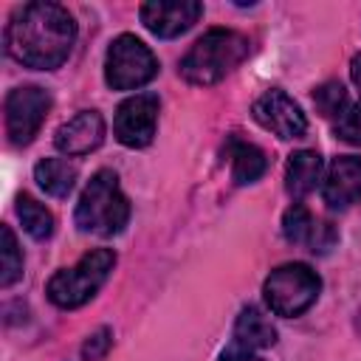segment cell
<instances>
[{"label": "cell", "instance_id": "6da1fadb", "mask_svg": "<svg viewBox=\"0 0 361 361\" xmlns=\"http://www.w3.org/2000/svg\"><path fill=\"white\" fill-rule=\"evenodd\" d=\"M76 42L73 14L51 0L23 3L8 14L3 45L6 54L23 68L56 71L65 65Z\"/></svg>", "mask_w": 361, "mask_h": 361}, {"label": "cell", "instance_id": "7a4b0ae2", "mask_svg": "<svg viewBox=\"0 0 361 361\" xmlns=\"http://www.w3.org/2000/svg\"><path fill=\"white\" fill-rule=\"evenodd\" d=\"M251 51V42L245 34L234 28H209L195 45L180 56L178 73L189 85L209 87L223 82L231 71H237Z\"/></svg>", "mask_w": 361, "mask_h": 361}, {"label": "cell", "instance_id": "3957f363", "mask_svg": "<svg viewBox=\"0 0 361 361\" xmlns=\"http://www.w3.org/2000/svg\"><path fill=\"white\" fill-rule=\"evenodd\" d=\"M73 223L79 231L96 237H116L124 231L130 223V200L121 192L118 175L113 169H99L87 180L76 200Z\"/></svg>", "mask_w": 361, "mask_h": 361}, {"label": "cell", "instance_id": "277c9868", "mask_svg": "<svg viewBox=\"0 0 361 361\" xmlns=\"http://www.w3.org/2000/svg\"><path fill=\"white\" fill-rule=\"evenodd\" d=\"M113 268H116L113 248H93V251L82 254L76 265L59 268L48 279V285H45L48 302L59 310H76V307L87 305L102 290V285L107 282Z\"/></svg>", "mask_w": 361, "mask_h": 361}, {"label": "cell", "instance_id": "5b68a950", "mask_svg": "<svg viewBox=\"0 0 361 361\" xmlns=\"http://www.w3.org/2000/svg\"><path fill=\"white\" fill-rule=\"evenodd\" d=\"M322 293V276L305 262L276 265L262 282V299L274 316L296 319L307 313Z\"/></svg>", "mask_w": 361, "mask_h": 361}, {"label": "cell", "instance_id": "8992f818", "mask_svg": "<svg viewBox=\"0 0 361 361\" xmlns=\"http://www.w3.org/2000/svg\"><path fill=\"white\" fill-rule=\"evenodd\" d=\"M158 56L135 34H118L104 54V82L110 90H138L158 76Z\"/></svg>", "mask_w": 361, "mask_h": 361}, {"label": "cell", "instance_id": "52a82bcc", "mask_svg": "<svg viewBox=\"0 0 361 361\" xmlns=\"http://www.w3.org/2000/svg\"><path fill=\"white\" fill-rule=\"evenodd\" d=\"M6 135L11 147H25L34 141L39 127L48 118L51 110V93L37 85H23L8 90L6 96Z\"/></svg>", "mask_w": 361, "mask_h": 361}, {"label": "cell", "instance_id": "ba28073f", "mask_svg": "<svg viewBox=\"0 0 361 361\" xmlns=\"http://www.w3.org/2000/svg\"><path fill=\"white\" fill-rule=\"evenodd\" d=\"M158 113H161V99L158 93H133L116 107L113 118V135L121 147L130 149H144L152 144L155 130H158Z\"/></svg>", "mask_w": 361, "mask_h": 361}, {"label": "cell", "instance_id": "9c48e42d", "mask_svg": "<svg viewBox=\"0 0 361 361\" xmlns=\"http://www.w3.org/2000/svg\"><path fill=\"white\" fill-rule=\"evenodd\" d=\"M251 116L262 130L274 133L282 141H293L307 133V116L279 87H268L265 93H259L251 104Z\"/></svg>", "mask_w": 361, "mask_h": 361}, {"label": "cell", "instance_id": "30bf717a", "mask_svg": "<svg viewBox=\"0 0 361 361\" xmlns=\"http://www.w3.org/2000/svg\"><path fill=\"white\" fill-rule=\"evenodd\" d=\"M138 17L144 28L161 39H172L186 34L200 17H203V3L197 0H152L141 3Z\"/></svg>", "mask_w": 361, "mask_h": 361}, {"label": "cell", "instance_id": "8fae6325", "mask_svg": "<svg viewBox=\"0 0 361 361\" xmlns=\"http://www.w3.org/2000/svg\"><path fill=\"white\" fill-rule=\"evenodd\" d=\"M282 234L290 245H305L310 254H327L338 243V231L333 223L313 217L305 203H290L282 214Z\"/></svg>", "mask_w": 361, "mask_h": 361}, {"label": "cell", "instance_id": "7c38bea8", "mask_svg": "<svg viewBox=\"0 0 361 361\" xmlns=\"http://www.w3.org/2000/svg\"><path fill=\"white\" fill-rule=\"evenodd\" d=\"M104 135H107L104 116L99 110H79L73 118H68L65 124L56 127L54 147L68 158H82V155H90L93 149H99Z\"/></svg>", "mask_w": 361, "mask_h": 361}, {"label": "cell", "instance_id": "4fadbf2b", "mask_svg": "<svg viewBox=\"0 0 361 361\" xmlns=\"http://www.w3.org/2000/svg\"><path fill=\"white\" fill-rule=\"evenodd\" d=\"M322 200L327 209L341 212L361 200V158L358 155H338L330 161L324 180H322Z\"/></svg>", "mask_w": 361, "mask_h": 361}, {"label": "cell", "instance_id": "5bb4252c", "mask_svg": "<svg viewBox=\"0 0 361 361\" xmlns=\"http://www.w3.org/2000/svg\"><path fill=\"white\" fill-rule=\"evenodd\" d=\"M226 155H228V169H231V180L237 186H248V183H257L265 172H268V158L265 152L251 144V141H243L237 135L228 138L226 144Z\"/></svg>", "mask_w": 361, "mask_h": 361}, {"label": "cell", "instance_id": "9a60e30c", "mask_svg": "<svg viewBox=\"0 0 361 361\" xmlns=\"http://www.w3.org/2000/svg\"><path fill=\"white\" fill-rule=\"evenodd\" d=\"M322 180V155L316 149H296L285 164V192L293 200L307 197Z\"/></svg>", "mask_w": 361, "mask_h": 361}, {"label": "cell", "instance_id": "2e32d148", "mask_svg": "<svg viewBox=\"0 0 361 361\" xmlns=\"http://www.w3.org/2000/svg\"><path fill=\"white\" fill-rule=\"evenodd\" d=\"M234 341H243L254 350H268L276 344V327L259 307L248 305L234 319Z\"/></svg>", "mask_w": 361, "mask_h": 361}, {"label": "cell", "instance_id": "e0dca14e", "mask_svg": "<svg viewBox=\"0 0 361 361\" xmlns=\"http://www.w3.org/2000/svg\"><path fill=\"white\" fill-rule=\"evenodd\" d=\"M34 180L45 195L62 200L76 186V166L65 158H42L34 166Z\"/></svg>", "mask_w": 361, "mask_h": 361}, {"label": "cell", "instance_id": "ac0fdd59", "mask_svg": "<svg viewBox=\"0 0 361 361\" xmlns=\"http://www.w3.org/2000/svg\"><path fill=\"white\" fill-rule=\"evenodd\" d=\"M17 217L25 228V234L34 240H48L54 234V214L25 192L17 197Z\"/></svg>", "mask_w": 361, "mask_h": 361}, {"label": "cell", "instance_id": "d6986e66", "mask_svg": "<svg viewBox=\"0 0 361 361\" xmlns=\"http://www.w3.org/2000/svg\"><path fill=\"white\" fill-rule=\"evenodd\" d=\"M23 279V251L11 226L0 228V288H11Z\"/></svg>", "mask_w": 361, "mask_h": 361}, {"label": "cell", "instance_id": "ffe728a7", "mask_svg": "<svg viewBox=\"0 0 361 361\" xmlns=\"http://www.w3.org/2000/svg\"><path fill=\"white\" fill-rule=\"evenodd\" d=\"M313 104H316L319 116L336 121L341 116V110L350 104V99H347V90H344L341 82H324L313 90Z\"/></svg>", "mask_w": 361, "mask_h": 361}, {"label": "cell", "instance_id": "44dd1931", "mask_svg": "<svg viewBox=\"0 0 361 361\" xmlns=\"http://www.w3.org/2000/svg\"><path fill=\"white\" fill-rule=\"evenodd\" d=\"M333 133L336 138H341L344 144L361 147V102H350L341 116L333 121Z\"/></svg>", "mask_w": 361, "mask_h": 361}, {"label": "cell", "instance_id": "7402d4cb", "mask_svg": "<svg viewBox=\"0 0 361 361\" xmlns=\"http://www.w3.org/2000/svg\"><path fill=\"white\" fill-rule=\"evenodd\" d=\"M110 347H113V330H110V327H99V330H93V333L85 338V344H82V358H85V361H102V358L110 353Z\"/></svg>", "mask_w": 361, "mask_h": 361}, {"label": "cell", "instance_id": "603a6c76", "mask_svg": "<svg viewBox=\"0 0 361 361\" xmlns=\"http://www.w3.org/2000/svg\"><path fill=\"white\" fill-rule=\"evenodd\" d=\"M217 361H262V355H259V350H254V347H248V344L231 338V341L220 350Z\"/></svg>", "mask_w": 361, "mask_h": 361}, {"label": "cell", "instance_id": "cb8c5ba5", "mask_svg": "<svg viewBox=\"0 0 361 361\" xmlns=\"http://www.w3.org/2000/svg\"><path fill=\"white\" fill-rule=\"evenodd\" d=\"M350 79H353L355 90L361 93V54H353V59H350Z\"/></svg>", "mask_w": 361, "mask_h": 361}, {"label": "cell", "instance_id": "d4e9b609", "mask_svg": "<svg viewBox=\"0 0 361 361\" xmlns=\"http://www.w3.org/2000/svg\"><path fill=\"white\" fill-rule=\"evenodd\" d=\"M355 330L361 333V307H358V313H355Z\"/></svg>", "mask_w": 361, "mask_h": 361}]
</instances>
